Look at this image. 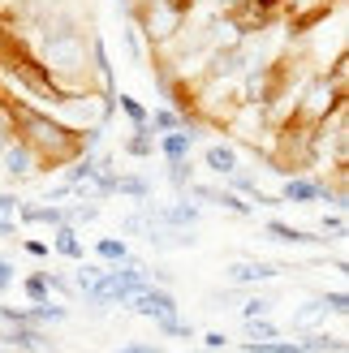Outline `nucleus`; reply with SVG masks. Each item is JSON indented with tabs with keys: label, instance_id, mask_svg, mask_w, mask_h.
Segmentation results:
<instances>
[{
	"label": "nucleus",
	"instance_id": "obj_1",
	"mask_svg": "<svg viewBox=\"0 0 349 353\" xmlns=\"http://www.w3.org/2000/svg\"><path fill=\"white\" fill-rule=\"evenodd\" d=\"M39 168H48V164H43V155L34 151L26 138H17V134H13L9 143H5V151H0V172H5L9 181H30V176L39 172Z\"/></svg>",
	"mask_w": 349,
	"mask_h": 353
},
{
	"label": "nucleus",
	"instance_id": "obj_2",
	"mask_svg": "<svg viewBox=\"0 0 349 353\" xmlns=\"http://www.w3.org/2000/svg\"><path fill=\"white\" fill-rule=\"evenodd\" d=\"M130 310L143 314V319H151V323L181 314V306H177V297L168 293V285H147L143 293H134V297H130Z\"/></svg>",
	"mask_w": 349,
	"mask_h": 353
},
{
	"label": "nucleus",
	"instance_id": "obj_3",
	"mask_svg": "<svg viewBox=\"0 0 349 353\" xmlns=\"http://www.w3.org/2000/svg\"><path fill=\"white\" fill-rule=\"evenodd\" d=\"M281 272H289L285 263H272V259H241V263H229V268H224V280H229L233 289H246V285H268V280H276Z\"/></svg>",
	"mask_w": 349,
	"mask_h": 353
},
{
	"label": "nucleus",
	"instance_id": "obj_4",
	"mask_svg": "<svg viewBox=\"0 0 349 353\" xmlns=\"http://www.w3.org/2000/svg\"><path fill=\"white\" fill-rule=\"evenodd\" d=\"M151 216H155V224H164V228H181V233H195L199 220H203V207L190 199V194H177V203H164V207H155V203H151Z\"/></svg>",
	"mask_w": 349,
	"mask_h": 353
},
{
	"label": "nucleus",
	"instance_id": "obj_5",
	"mask_svg": "<svg viewBox=\"0 0 349 353\" xmlns=\"http://www.w3.org/2000/svg\"><path fill=\"white\" fill-rule=\"evenodd\" d=\"M0 345L13 349V353H52L57 349L48 336V327H39V323H9L0 332Z\"/></svg>",
	"mask_w": 349,
	"mask_h": 353
},
{
	"label": "nucleus",
	"instance_id": "obj_6",
	"mask_svg": "<svg viewBox=\"0 0 349 353\" xmlns=\"http://www.w3.org/2000/svg\"><path fill=\"white\" fill-rule=\"evenodd\" d=\"M323 199H328V181H319V176L289 172L281 185V203H323Z\"/></svg>",
	"mask_w": 349,
	"mask_h": 353
},
{
	"label": "nucleus",
	"instance_id": "obj_7",
	"mask_svg": "<svg viewBox=\"0 0 349 353\" xmlns=\"http://www.w3.org/2000/svg\"><path fill=\"white\" fill-rule=\"evenodd\" d=\"M263 237H268V241H281V245H332L323 233H306V228L285 224V220H276V216L263 224Z\"/></svg>",
	"mask_w": 349,
	"mask_h": 353
},
{
	"label": "nucleus",
	"instance_id": "obj_8",
	"mask_svg": "<svg viewBox=\"0 0 349 353\" xmlns=\"http://www.w3.org/2000/svg\"><path fill=\"white\" fill-rule=\"evenodd\" d=\"M203 168L212 172V176H229L233 168H241L237 143H207L203 147Z\"/></svg>",
	"mask_w": 349,
	"mask_h": 353
},
{
	"label": "nucleus",
	"instance_id": "obj_9",
	"mask_svg": "<svg viewBox=\"0 0 349 353\" xmlns=\"http://www.w3.org/2000/svg\"><path fill=\"white\" fill-rule=\"evenodd\" d=\"M48 245H52V254H57V259H69V263H82L86 259V245H82V237H78L74 224H57Z\"/></svg>",
	"mask_w": 349,
	"mask_h": 353
},
{
	"label": "nucleus",
	"instance_id": "obj_10",
	"mask_svg": "<svg viewBox=\"0 0 349 353\" xmlns=\"http://www.w3.org/2000/svg\"><path fill=\"white\" fill-rule=\"evenodd\" d=\"M17 224H65V203H17Z\"/></svg>",
	"mask_w": 349,
	"mask_h": 353
},
{
	"label": "nucleus",
	"instance_id": "obj_11",
	"mask_svg": "<svg viewBox=\"0 0 349 353\" xmlns=\"http://www.w3.org/2000/svg\"><path fill=\"white\" fill-rule=\"evenodd\" d=\"M121 155H130V160H151V155H155L151 125H130V134L121 138Z\"/></svg>",
	"mask_w": 349,
	"mask_h": 353
},
{
	"label": "nucleus",
	"instance_id": "obj_12",
	"mask_svg": "<svg viewBox=\"0 0 349 353\" xmlns=\"http://www.w3.org/2000/svg\"><path fill=\"white\" fill-rule=\"evenodd\" d=\"M112 194H121V199H130V203H147L155 194V185H151V176H143V172H117Z\"/></svg>",
	"mask_w": 349,
	"mask_h": 353
},
{
	"label": "nucleus",
	"instance_id": "obj_13",
	"mask_svg": "<svg viewBox=\"0 0 349 353\" xmlns=\"http://www.w3.org/2000/svg\"><path fill=\"white\" fill-rule=\"evenodd\" d=\"M190 121H199V117H181L172 103H164V108H151L147 112V125H151V134L160 138V134H168V130H181V125H190Z\"/></svg>",
	"mask_w": 349,
	"mask_h": 353
},
{
	"label": "nucleus",
	"instance_id": "obj_14",
	"mask_svg": "<svg viewBox=\"0 0 349 353\" xmlns=\"http://www.w3.org/2000/svg\"><path fill=\"white\" fill-rule=\"evenodd\" d=\"M69 319V306H61V302H34V306H26V323H39V327H57V323H65Z\"/></svg>",
	"mask_w": 349,
	"mask_h": 353
},
{
	"label": "nucleus",
	"instance_id": "obj_15",
	"mask_svg": "<svg viewBox=\"0 0 349 353\" xmlns=\"http://www.w3.org/2000/svg\"><path fill=\"white\" fill-rule=\"evenodd\" d=\"M95 259L103 263V268H112V263H130L134 250H130L126 237H99V241H95Z\"/></svg>",
	"mask_w": 349,
	"mask_h": 353
},
{
	"label": "nucleus",
	"instance_id": "obj_16",
	"mask_svg": "<svg viewBox=\"0 0 349 353\" xmlns=\"http://www.w3.org/2000/svg\"><path fill=\"white\" fill-rule=\"evenodd\" d=\"M328 319H332V314H328V306L315 297V302H306L302 310H293V332H310V327H319Z\"/></svg>",
	"mask_w": 349,
	"mask_h": 353
},
{
	"label": "nucleus",
	"instance_id": "obj_17",
	"mask_svg": "<svg viewBox=\"0 0 349 353\" xmlns=\"http://www.w3.org/2000/svg\"><path fill=\"white\" fill-rule=\"evenodd\" d=\"M302 349L306 353H345V336H337V332H306Z\"/></svg>",
	"mask_w": 349,
	"mask_h": 353
},
{
	"label": "nucleus",
	"instance_id": "obj_18",
	"mask_svg": "<svg viewBox=\"0 0 349 353\" xmlns=\"http://www.w3.org/2000/svg\"><path fill=\"white\" fill-rule=\"evenodd\" d=\"M323 78L332 82V91L341 99H349V57H345V52H337V57H332V65L323 69Z\"/></svg>",
	"mask_w": 349,
	"mask_h": 353
},
{
	"label": "nucleus",
	"instance_id": "obj_19",
	"mask_svg": "<svg viewBox=\"0 0 349 353\" xmlns=\"http://www.w3.org/2000/svg\"><path fill=\"white\" fill-rule=\"evenodd\" d=\"M95 220H99V203H91V199H78L65 207V224H74V228H86Z\"/></svg>",
	"mask_w": 349,
	"mask_h": 353
},
{
	"label": "nucleus",
	"instance_id": "obj_20",
	"mask_svg": "<svg viewBox=\"0 0 349 353\" xmlns=\"http://www.w3.org/2000/svg\"><path fill=\"white\" fill-rule=\"evenodd\" d=\"M155 336H164V341H195V323H186L181 314H172V319L155 323Z\"/></svg>",
	"mask_w": 349,
	"mask_h": 353
},
{
	"label": "nucleus",
	"instance_id": "obj_21",
	"mask_svg": "<svg viewBox=\"0 0 349 353\" xmlns=\"http://www.w3.org/2000/svg\"><path fill=\"white\" fill-rule=\"evenodd\" d=\"M164 168H168V172H164V176H168V185L177 190V194H186L190 181H195V168H190V160H168Z\"/></svg>",
	"mask_w": 349,
	"mask_h": 353
},
{
	"label": "nucleus",
	"instance_id": "obj_22",
	"mask_svg": "<svg viewBox=\"0 0 349 353\" xmlns=\"http://www.w3.org/2000/svg\"><path fill=\"white\" fill-rule=\"evenodd\" d=\"M276 336H281V323H272V314L246 319V341H276Z\"/></svg>",
	"mask_w": 349,
	"mask_h": 353
},
{
	"label": "nucleus",
	"instance_id": "obj_23",
	"mask_svg": "<svg viewBox=\"0 0 349 353\" xmlns=\"http://www.w3.org/2000/svg\"><path fill=\"white\" fill-rule=\"evenodd\" d=\"M117 112H126V121L130 125H147V112L151 108H143L134 95H126V91H117Z\"/></svg>",
	"mask_w": 349,
	"mask_h": 353
},
{
	"label": "nucleus",
	"instance_id": "obj_24",
	"mask_svg": "<svg viewBox=\"0 0 349 353\" xmlns=\"http://www.w3.org/2000/svg\"><path fill=\"white\" fill-rule=\"evenodd\" d=\"M22 293H26V302H30V306H34V302H48V297H52L48 276H43V272H30V276L22 280Z\"/></svg>",
	"mask_w": 349,
	"mask_h": 353
},
{
	"label": "nucleus",
	"instance_id": "obj_25",
	"mask_svg": "<svg viewBox=\"0 0 349 353\" xmlns=\"http://www.w3.org/2000/svg\"><path fill=\"white\" fill-rule=\"evenodd\" d=\"M319 233H323L328 241H345V233H349L345 211H332V216H323V220H319Z\"/></svg>",
	"mask_w": 349,
	"mask_h": 353
},
{
	"label": "nucleus",
	"instance_id": "obj_26",
	"mask_svg": "<svg viewBox=\"0 0 349 353\" xmlns=\"http://www.w3.org/2000/svg\"><path fill=\"white\" fill-rule=\"evenodd\" d=\"M272 297H263V293H255V297H246V302H241V323L246 319H259V314H272Z\"/></svg>",
	"mask_w": 349,
	"mask_h": 353
},
{
	"label": "nucleus",
	"instance_id": "obj_27",
	"mask_svg": "<svg viewBox=\"0 0 349 353\" xmlns=\"http://www.w3.org/2000/svg\"><path fill=\"white\" fill-rule=\"evenodd\" d=\"M319 302L328 306V314H332V319H345V314H349V293H345V289H332V293H323Z\"/></svg>",
	"mask_w": 349,
	"mask_h": 353
},
{
	"label": "nucleus",
	"instance_id": "obj_28",
	"mask_svg": "<svg viewBox=\"0 0 349 353\" xmlns=\"http://www.w3.org/2000/svg\"><path fill=\"white\" fill-rule=\"evenodd\" d=\"M112 353H164V345L160 341H130V345H121Z\"/></svg>",
	"mask_w": 349,
	"mask_h": 353
},
{
	"label": "nucleus",
	"instance_id": "obj_29",
	"mask_svg": "<svg viewBox=\"0 0 349 353\" xmlns=\"http://www.w3.org/2000/svg\"><path fill=\"white\" fill-rule=\"evenodd\" d=\"M13 285H17V268H13L5 254H0V293H9Z\"/></svg>",
	"mask_w": 349,
	"mask_h": 353
},
{
	"label": "nucleus",
	"instance_id": "obj_30",
	"mask_svg": "<svg viewBox=\"0 0 349 353\" xmlns=\"http://www.w3.org/2000/svg\"><path fill=\"white\" fill-rule=\"evenodd\" d=\"M0 323H26V306H5V302H0Z\"/></svg>",
	"mask_w": 349,
	"mask_h": 353
},
{
	"label": "nucleus",
	"instance_id": "obj_31",
	"mask_svg": "<svg viewBox=\"0 0 349 353\" xmlns=\"http://www.w3.org/2000/svg\"><path fill=\"white\" fill-rule=\"evenodd\" d=\"M17 194H0V220H17Z\"/></svg>",
	"mask_w": 349,
	"mask_h": 353
},
{
	"label": "nucleus",
	"instance_id": "obj_32",
	"mask_svg": "<svg viewBox=\"0 0 349 353\" xmlns=\"http://www.w3.org/2000/svg\"><path fill=\"white\" fill-rule=\"evenodd\" d=\"M203 349H207V353L229 349V336H224V332H207V336H203Z\"/></svg>",
	"mask_w": 349,
	"mask_h": 353
},
{
	"label": "nucleus",
	"instance_id": "obj_33",
	"mask_svg": "<svg viewBox=\"0 0 349 353\" xmlns=\"http://www.w3.org/2000/svg\"><path fill=\"white\" fill-rule=\"evenodd\" d=\"M22 250H26L30 259H48V254H52V245H48V241H34V237H26V241H22Z\"/></svg>",
	"mask_w": 349,
	"mask_h": 353
},
{
	"label": "nucleus",
	"instance_id": "obj_34",
	"mask_svg": "<svg viewBox=\"0 0 349 353\" xmlns=\"http://www.w3.org/2000/svg\"><path fill=\"white\" fill-rule=\"evenodd\" d=\"M0 353H9V349H5V345H0Z\"/></svg>",
	"mask_w": 349,
	"mask_h": 353
},
{
	"label": "nucleus",
	"instance_id": "obj_35",
	"mask_svg": "<svg viewBox=\"0 0 349 353\" xmlns=\"http://www.w3.org/2000/svg\"><path fill=\"white\" fill-rule=\"evenodd\" d=\"M181 353H195V349H181Z\"/></svg>",
	"mask_w": 349,
	"mask_h": 353
}]
</instances>
